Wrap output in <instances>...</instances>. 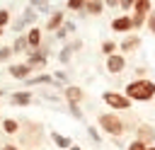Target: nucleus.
<instances>
[{
    "mask_svg": "<svg viewBox=\"0 0 155 150\" xmlns=\"http://www.w3.org/2000/svg\"><path fill=\"white\" fill-rule=\"evenodd\" d=\"M126 97L133 102H148L155 97V82L148 77H136L126 85Z\"/></svg>",
    "mask_w": 155,
    "mask_h": 150,
    "instance_id": "f257e3e1",
    "label": "nucleus"
},
{
    "mask_svg": "<svg viewBox=\"0 0 155 150\" xmlns=\"http://www.w3.org/2000/svg\"><path fill=\"white\" fill-rule=\"evenodd\" d=\"M99 128H102V131H107L109 135L119 138V135L124 133L126 123H124V119H121V116H116V114H102V116H99Z\"/></svg>",
    "mask_w": 155,
    "mask_h": 150,
    "instance_id": "f03ea898",
    "label": "nucleus"
},
{
    "mask_svg": "<svg viewBox=\"0 0 155 150\" xmlns=\"http://www.w3.org/2000/svg\"><path fill=\"white\" fill-rule=\"evenodd\" d=\"M153 12V2L150 0H136L133 2V29L143 27L148 22V15Z\"/></svg>",
    "mask_w": 155,
    "mask_h": 150,
    "instance_id": "7ed1b4c3",
    "label": "nucleus"
},
{
    "mask_svg": "<svg viewBox=\"0 0 155 150\" xmlns=\"http://www.w3.org/2000/svg\"><path fill=\"white\" fill-rule=\"evenodd\" d=\"M102 99L111 106V109H131V99L126 94H119V92H104Z\"/></svg>",
    "mask_w": 155,
    "mask_h": 150,
    "instance_id": "20e7f679",
    "label": "nucleus"
},
{
    "mask_svg": "<svg viewBox=\"0 0 155 150\" xmlns=\"http://www.w3.org/2000/svg\"><path fill=\"white\" fill-rule=\"evenodd\" d=\"M111 29H114V31H119V34H128V31L133 29V17L121 15V17L111 19Z\"/></svg>",
    "mask_w": 155,
    "mask_h": 150,
    "instance_id": "39448f33",
    "label": "nucleus"
},
{
    "mask_svg": "<svg viewBox=\"0 0 155 150\" xmlns=\"http://www.w3.org/2000/svg\"><path fill=\"white\" fill-rule=\"evenodd\" d=\"M46 53H48V48L44 46V48H36V51H31L29 53V60H27V65L34 70V68H44L46 65Z\"/></svg>",
    "mask_w": 155,
    "mask_h": 150,
    "instance_id": "423d86ee",
    "label": "nucleus"
},
{
    "mask_svg": "<svg viewBox=\"0 0 155 150\" xmlns=\"http://www.w3.org/2000/svg\"><path fill=\"white\" fill-rule=\"evenodd\" d=\"M136 140H140V143H145V145L150 148V143L155 140V128L148 126V123H140V126L136 128Z\"/></svg>",
    "mask_w": 155,
    "mask_h": 150,
    "instance_id": "0eeeda50",
    "label": "nucleus"
},
{
    "mask_svg": "<svg viewBox=\"0 0 155 150\" xmlns=\"http://www.w3.org/2000/svg\"><path fill=\"white\" fill-rule=\"evenodd\" d=\"M124 68H126V58H124V53H114V56L107 58V70H109L111 75L121 73Z\"/></svg>",
    "mask_w": 155,
    "mask_h": 150,
    "instance_id": "6e6552de",
    "label": "nucleus"
},
{
    "mask_svg": "<svg viewBox=\"0 0 155 150\" xmlns=\"http://www.w3.org/2000/svg\"><path fill=\"white\" fill-rule=\"evenodd\" d=\"M63 24H65V15H63V10H56V12L48 17L46 29H48V31H58V29H63Z\"/></svg>",
    "mask_w": 155,
    "mask_h": 150,
    "instance_id": "1a4fd4ad",
    "label": "nucleus"
},
{
    "mask_svg": "<svg viewBox=\"0 0 155 150\" xmlns=\"http://www.w3.org/2000/svg\"><path fill=\"white\" fill-rule=\"evenodd\" d=\"M63 94H65V99H68V104H78L82 97H85V92L80 90V87H75V85H68L65 90H63Z\"/></svg>",
    "mask_w": 155,
    "mask_h": 150,
    "instance_id": "9d476101",
    "label": "nucleus"
},
{
    "mask_svg": "<svg viewBox=\"0 0 155 150\" xmlns=\"http://www.w3.org/2000/svg\"><path fill=\"white\" fill-rule=\"evenodd\" d=\"M138 46H140V39H138L136 34H128V36H126V39H124V41L119 44V48H121V53H128V51H136Z\"/></svg>",
    "mask_w": 155,
    "mask_h": 150,
    "instance_id": "9b49d317",
    "label": "nucleus"
},
{
    "mask_svg": "<svg viewBox=\"0 0 155 150\" xmlns=\"http://www.w3.org/2000/svg\"><path fill=\"white\" fill-rule=\"evenodd\" d=\"M12 104H17V106H27V104H31V92H27V90H22V92H12Z\"/></svg>",
    "mask_w": 155,
    "mask_h": 150,
    "instance_id": "f8f14e48",
    "label": "nucleus"
},
{
    "mask_svg": "<svg viewBox=\"0 0 155 150\" xmlns=\"http://www.w3.org/2000/svg\"><path fill=\"white\" fill-rule=\"evenodd\" d=\"M27 41H29V48L31 51H36L39 46H41V29H29V34H27Z\"/></svg>",
    "mask_w": 155,
    "mask_h": 150,
    "instance_id": "ddd939ff",
    "label": "nucleus"
},
{
    "mask_svg": "<svg viewBox=\"0 0 155 150\" xmlns=\"http://www.w3.org/2000/svg\"><path fill=\"white\" fill-rule=\"evenodd\" d=\"M85 12H90V15H102V12H104V2H99V0H85Z\"/></svg>",
    "mask_w": 155,
    "mask_h": 150,
    "instance_id": "4468645a",
    "label": "nucleus"
},
{
    "mask_svg": "<svg viewBox=\"0 0 155 150\" xmlns=\"http://www.w3.org/2000/svg\"><path fill=\"white\" fill-rule=\"evenodd\" d=\"M31 73V68L27 65V63H19V65H10V75L12 77H27Z\"/></svg>",
    "mask_w": 155,
    "mask_h": 150,
    "instance_id": "2eb2a0df",
    "label": "nucleus"
},
{
    "mask_svg": "<svg viewBox=\"0 0 155 150\" xmlns=\"http://www.w3.org/2000/svg\"><path fill=\"white\" fill-rule=\"evenodd\" d=\"M51 140H53L58 148H68V150L73 148V140H70V138H65V135H61L58 131H51Z\"/></svg>",
    "mask_w": 155,
    "mask_h": 150,
    "instance_id": "dca6fc26",
    "label": "nucleus"
},
{
    "mask_svg": "<svg viewBox=\"0 0 155 150\" xmlns=\"http://www.w3.org/2000/svg\"><path fill=\"white\" fill-rule=\"evenodd\" d=\"M27 85H56L53 75H36V77H29Z\"/></svg>",
    "mask_w": 155,
    "mask_h": 150,
    "instance_id": "f3484780",
    "label": "nucleus"
},
{
    "mask_svg": "<svg viewBox=\"0 0 155 150\" xmlns=\"http://www.w3.org/2000/svg\"><path fill=\"white\" fill-rule=\"evenodd\" d=\"M27 48H29V41H27V36H19V39H15V44H12V53L27 51Z\"/></svg>",
    "mask_w": 155,
    "mask_h": 150,
    "instance_id": "a211bd4d",
    "label": "nucleus"
},
{
    "mask_svg": "<svg viewBox=\"0 0 155 150\" xmlns=\"http://www.w3.org/2000/svg\"><path fill=\"white\" fill-rule=\"evenodd\" d=\"M29 7H34V10H39V12H51V2H46V0H34V2H29ZM53 15V12H51Z\"/></svg>",
    "mask_w": 155,
    "mask_h": 150,
    "instance_id": "6ab92c4d",
    "label": "nucleus"
},
{
    "mask_svg": "<svg viewBox=\"0 0 155 150\" xmlns=\"http://www.w3.org/2000/svg\"><path fill=\"white\" fill-rule=\"evenodd\" d=\"M2 128H5V133H17L19 131V123H17V119H5L2 121Z\"/></svg>",
    "mask_w": 155,
    "mask_h": 150,
    "instance_id": "aec40b11",
    "label": "nucleus"
},
{
    "mask_svg": "<svg viewBox=\"0 0 155 150\" xmlns=\"http://www.w3.org/2000/svg\"><path fill=\"white\" fill-rule=\"evenodd\" d=\"M70 56H73V48H70V44H68V46H63V48H61L58 60H61V63H68V60H70Z\"/></svg>",
    "mask_w": 155,
    "mask_h": 150,
    "instance_id": "412c9836",
    "label": "nucleus"
},
{
    "mask_svg": "<svg viewBox=\"0 0 155 150\" xmlns=\"http://www.w3.org/2000/svg\"><path fill=\"white\" fill-rule=\"evenodd\" d=\"M65 5H68V10H75V12H82L85 10V0H68Z\"/></svg>",
    "mask_w": 155,
    "mask_h": 150,
    "instance_id": "4be33fe9",
    "label": "nucleus"
},
{
    "mask_svg": "<svg viewBox=\"0 0 155 150\" xmlns=\"http://www.w3.org/2000/svg\"><path fill=\"white\" fill-rule=\"evenodd\" d=\"M102 51L107 53V58L114 56V53H116V41H104V44H102Z\"/></svg>",
    "mask_w": 155,
    "mask_h": 150,
    "instance_id": "5701e85b",
    "label": "nucleus"
},
{
    "mask_svg": "<svg viewBox=\"0 0 155 150\" xmlns=\"http://www.w3.org/2000/svg\"><path fill=\"white\" fill-rule=\"evenodd\" d=\"M22 19H24L27 24H29V22H34V19H36V12H34V7H27V10H24V15H22Z\"/></svg>",
    "mask_w": 155,
    "mask_h": 150,
    "instance_id": "b1692460",
    "label": "nucleus"
},
{
    "mask_svg": "<svg viewBox=\"0 0 155 150\" xmlns=\"http://www.w3.org/2000/svg\"><path fill=\"white\" fill-rule=\"evenodd\" d=\"M68 109H70V114H73L78 121H82V109H80L78 104H68Z\"/></svg>",
    "mask_w": 155,
    "mask_h": 150,
    "instance_id": "393cba45",
    "label": "nucleus"
},
{
    "mask_svg": "<svg viewBox=\"0 0 155 150\" xmlns=\"http://www.w3.org/2000/svg\"><path fill=\"white\" fill-rule=\"evenodd\" d=\"M87 133H90V138H92L94 143H102V135H99V131H97L94 126H90V128H87Z\"/></svg>",
    "mask_w": 155,
    "mask_h": 150,
    "instance_id": "a878e982",
    "label": "nucleus"
},
{
    "mask_svg": "<svg viewBox=\"0 0 155 150\" xmlns=\"http://www.w3.org/2000/svg\"><path fill=\"white\" fill-rule=\"evenodd\" d=\"M12 56V46H0V60H7Z\"/></svg>",
    "mask_w": 155,
    "mask_h": 150,
    "instance_id": "bb28decb",
    "label": "nucleus"
},
{
    "mask_svg": "<svg viewBox=\"0 0 155 150\" xmlns=\"http://www.w3.org/2000/svg\"><path fill=\"white\" fill-rule=\"evenodd\" d=\"M126 150H148V145L145 143H140V140H133V143H128V148Z\"/></svg>",
    "mask_w": 155,
    "mask_h": 150,
    "instance_id": "cd10ccee",
    "label": "nucleus"
},
{
    "mask_svg": "<svg viewBox=\"0 0 155 150\" xmlns=\"http://www.w3.org/2000/svg\"><path fill=\"white\" fill-rule=\"evenodd\" d=\"M133 2H136V0H119V7H121L124 12H128V10H133Z\"/></svg>",
    "mask_w": 155,
    "mask_h": 150,
    "instance_id": "c85d7f7f",
    "label": "nucleus"
},
{
    "mask_svg": "<svg viewBox=\"0 0 155 150\" xmlns=\"http://www.w3.org/2000/svg\"><path fill=\"white\" fill-rule=\"evenodd\" d=\"M24 27H27V22H24V19H22V17H19V19H17V22H15V24H12V31H17V34H19V31H22V29H24Z\"/></svg>",
    "mask_w": 155,
    "mask_h": 150,
    "instance_id": "c756f323",
    "label": "nucleus"
},
{
    "mask_svg": "<svg viewBox=\"0 0 155 150\" xmlns=\"http://www.w3.org/2000/svg\"><path fill=\"white\" fill-rule=\"evenodd\" d=\"M145 24H148V29H150V31H155V10L148 15V22H145Z\"/></svg>",
    "mask_w": 155,
    "mask_h": 150,
    "instance_id": "7c9ffc66",
    "label": "nucleus"
},
{
    "mask_svg": "<svg viewBox=\"0 0 155 150\" xmlns=\"http://www.w3.org/2000/svg\"><path fill=\"white\" fill-rule=\"evenodd\" d=\"M53 80H58V82H61V85H63V82H68V75H65V73H63V70H58V73H56V75H53Z\"/></svg>",
    "mask_w": 155,
    "mask_h": 150,
    "instance_id": "2f4dec72",
    "label": "nucleus"
},
{
    "mask_svg": "<svg viewBox=\"0 0 155 150\" xmlns=\"http://www.w3.org/2000/svg\"><path fill=\"white\" fill-rule=\"evenodd\" d=\"M7 19H10V12L7 10H0V29H2V24H7Z\"/></svg>",
    "mask_w": 155,
    "mask_h": 150,
    "instance_id": "473e14b6",
    "label": "nucleus"
},
{
    "mask_svg": "<svg viewBox=\"0 0 155 150\" xmlns=\"http://www.w3.org/2000/svg\"><path fill=\"white\" fill-rule=\"evenodd\" d=\"M63 29H65L68 34H70V31H75V22H65V24H63Z\"/></svg>",
    "mask_w": 155,
    "mask_h": 150,
    "instance_id": "72a5a7b5",
    "label": "nucleus"
},
{
    "mask_svg": "<svg viewBox=\"0 0 155 150\" xmlns=\"http://www.w3.org/2000/svg\"><path fill=\"white\" fill-rule=\"evenodd\" d=\"M104 7H119V0H107Z\"/></svg>",
    "mask_w": 155,
    "mask_h": 150,
    "instance_id": "f704fd0d",
    "label": "nucleus"
},
{
    "mask_svg": "<svg viewBox=\"0 0 155 150\" xmlns=\"http://www.w3.org/2000/svg\"><path fill=\"white\" fill-rule=\"evenodd\" d=\"M65 36H68L65 29H58V31H56V39H65Z\"/></svg>",
    "mask_w": 155,
    "mask_h": 150,
    "instance_id": "c9c22d12",
    "label": "nucleus"
},
{
    "mask_svg": "<svg viewBox=\"0 0 155 150\" xmlns=\"http://www.w3.org/2000/svg\"><path fill=\"white\" fill-rule=\"evenodd\" d=\"M70 48H73V51H80V48H82V41H73Z\"/></svg>",
    "mask_w": 155,
    "mask_h": 150,
    "instance_id": "e433bc0d",
    "label": "nucleus"
},
{
    "mask_svg": "<svg viewBox=\"0 0 155 150\" xmlns=\"http://www.w3.org/2000/svg\"><path fill=\"white\" fill-rule=\"evenodd\" d=\"M2 150H17V148H15V145H5Z\"/></svg>",
    "mask_w": 155,
    "mask_h": 150,
    "instance_id": "4c0bfd02",
    "label": "nucleus"
},
{
    "mask_svg": "<svg viewBox=\"0 0 155 150\" xmlns=\"http://www.w3.org/2000/svg\"><path fill=\"white\" fill-rule=\"evenodd\" d=\"M70 150H82V148H80V145H73V148H70Z\"/></svg>",
    "mask_w": 155,
    "mask_h": 150,
    "instance_id": "58836bf2",
    "label": "nucleus"
},
{
    "mask_svg": "<svg viewBox=\"0 0 155 150\" xmlns=\"http://www.w3.org/2000/svg\"><path fill=\"white\" fill-rule=\"evenodd\" d=\"M2 94H5V90H2V87H0V97H2Z\"/></svg>",
    "mask_w": 155,
    "mask_h": 150,
    "instance_id": "ea45409f",
    "label": "nucleus"
},
{
    "mask_svg": "<svg viewBox=\"0 0 155 150\" xmlns=\"http://www.w3.org/2000/svg\"><path fill=\"white\" fill-rule=\"evenodd\" d=\"M148 150H155V145H150V148H148Z\"/></svg>",
    "mask_w": 155,
    "mask_h": 150,
    "instance_id": "a19ab883",
    "label": "nucleus"
},
{
    "mask_svg": "<svg viewBox=\"0 0 155 150\" xmlns=\"http://www.w3.org/2000/svg\"><path fill=\"white\" fill-rule=\"evenodd\" d=\"M0 36H2V29H0Z\"/></svg>",
    "mask_w": 155,
    "mask_h": 150,
    "instance_id": "79ce46f5",
    "label": "nucleus"
}]
</instances>
